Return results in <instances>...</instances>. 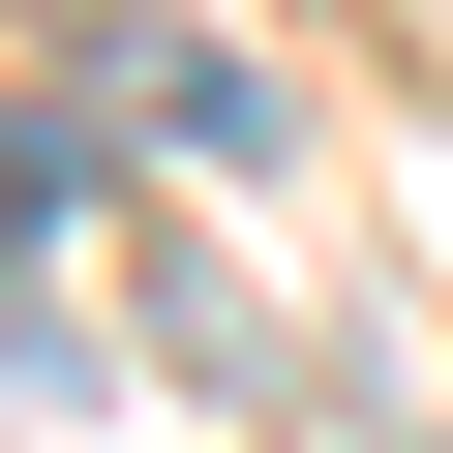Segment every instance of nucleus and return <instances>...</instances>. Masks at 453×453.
<instances>
[{"label":"nucleus","mask_w":453,"mask_h":453,"mask_svg":"<svg viewBox=\"0 0 453 453\" xmlns=\"http://www.w3.org/2000/svg\"><path fill=\"white\" fill-rule=\"evenodd\" d=\"M121 121H151V151H211V181H242V151H273V91H242V61H211V31H121Z\"/></svg>","instance_id":"obj_1"},{"label":"nucleus","mask_w":453,"mask_h":453,"mask_svg":"<svg viewBox=\"0 0 453 453\" xmlns=\"http://www.w3.org/2000/svg\"><path fill=\"white\" fill-rule=\"evenodd\" d=\"M31 242H61V121H0V273H31Z\"/></svg>","instance_id":"obj_2"}]
</instances>
